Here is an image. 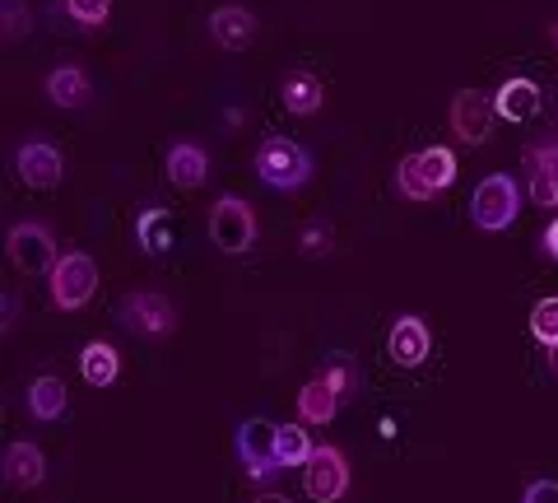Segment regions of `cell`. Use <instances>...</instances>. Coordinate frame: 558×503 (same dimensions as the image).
Returning <instances> with one entry per match:
<instances>
[{"label": "cell", "mask_w": 558, "mask_h": 503, "mask_svg": "<svg viewBox=\"0 0 558 503\" xmlns=\"http://www.w3.org/2000/svg\"><path fill=\"white\" fill-rule=\"evenodd\" d=\"M303 484L317 503H340L349 494V457L336 443H317V453L303 466Z\"/></svg>", "instance_id": "7"}, {"label": "cell", "mask_w": 558, "mask_h": 503, "mask_svg": "<svg viewBox=\"0 0 558 503\" xmlns=\"http://www.w3.org/2000/svg\"><path fill=\"white\" fill-rule=\"evenodd\" d=\"M340 406H344V396L330 387L322 373L307 378L303 392H299V415H303V424H330V420L340 415Z\"/></svg>", "instance_id": "16"}, {"label": "cell", "mask_w": 558, "mask_h": 503, "mask_svg": "<svg viewBox=\"0 0 558 503\" xmlns=\"http://www.w3.org/2000/svg\"><path fill=\"white\" fill-rule=\"evenodd\" d=\"M531 154L554 172V187H558V141H554V145H539V149H531Z\"/></svg>", "instance_id": "32"}, {"label": "cell", "mask_w": 558, "mask_h": 503, "mask_svg": "<svg viewBox=\"0 0 558 503\" xmlns=\"http://www.w3.org/2000/svg\"><path fill=\"white\" fill-rule=\"evenodd\" d=\"M80 373H84V383L89 387H112L121 378V355L112 350L108 340H89L80 350Z\"/></svg>", "instance_id": "18"}, {"label": "cell", "mask_w": 558, "mask_h": 503, "mask_svg": "<svg viewBox=\"0 0 558 503\" xmlns=\"http://www.w3.org/2000/svg\"><path fill=\"white\" fill-rule=\"evenodd\" d=\"M163 168H168V182L172 187H182V192H196V187H205V178H209V154L196 141H178V145L168 149Z\"/></svg>", "instance_id": "13"}, {"label": "cell", "mask_w": 558, "mask_h": 503, "mask_svg": "<svg viewBox=\"0 0 558 503\" xmlns=\"http://www.w3.org/2000/svg\"><path fill=\"white\" fill-rule=\"evenodd\" d=\"M549 369H554V378H558V345H549Z\"/></svg>", "instance_id": "36"}, {"label": "cell", "mask_w": 558, "mask_h": 503, "mask_svg": "<svg viewBox=\"0 0 558 503\" xmlns=\"http://www.w3.org/2000/svg\"><path fill=\"white\" fill-rule=\"evenodd\" d=\"M57 238H51L47 224L38 219H24L10 229V262L20 266L24 275H51V266H57Z\"/></svg>", "instance_id": "8"}, {"label": "cell", "mask_w": 558, "mask_h": 503, "mask_svg": "<svg viewBox=\"0 0 558 503\" xmlns=\"http://www.w3.org/2000/svg\"><path fill=\"white\" fill-rule=\"evenodd\" d=\"M47 280H51V303H57L61 312H75V308H84L94 299L98 266H94L89 252H61Z\"/></svg>", "instance_id": "3"}, {"label": "cell", "mask_w": 558, "mask_h": 503, "mask_svg": "<svg viewBox=\"0 0 558 503\" xmlns=\"http://www.w3.org/2000/svg\"><path fill=\"white\" fill-rule=\"evenodd\" d=\"M396 187H400V196H405V201H433V196H438V192H433V187L424 182V172H418L414 154L396 164Z\"/></svg>", "instance_id": "25"}, {"label": "cell", "mask_w": 558, "mask_h": 503, "mask_svg": "<svg viewBox=\"0 0 558 503\" xmlns=\"http://www.w3.org/2000/svg\"><path fill=\"white\" fill-rule=\"evenodd\" d=\"M526 164H531V182H526V192L535 205H545V211H554L558 205V187H554V172L535 159V154H526Z\"/></svg>", "instance_id": "27"}, {"label": "cell", "mask_w": 558, "mask_h": 503, "mask_svg": "<svg viewBox=\"0 0 558 503\" xmlns=\"http://www.w3.org/2000/svg\"><path fill=\"white\" fill-rule=\"evenodd\" d=\"M5 480L14 484V490H38V484L47 480V457L38 443H10L5 447Z\"/></svg>", "instance_id": "14"}, {"label": "cell", "mask_w": 558, "mask_h": 503, "mask_svg": "<svg viewBox=\"0 0 558 503\" xmlns=\"http://www.w3.org/2000/svg\"><path fill=\"white\" fill-rule=\"evenodd\" d=\"M494 108L502 121H526L539 112V84L535 80H502V89L494 94Z\"/></svg>", "instance_id": "17"}, {"label": "cell", "mask_w": 558, "mask_h": 503, "mask_svg": "<svg viewBox=\"0 0 558 503\" xmlns=\"http://www.w3.org/2000/svg\"><path fill=\"white\" fill-rule=\"evenodd\" d=\"M14 312H20V299H14V294H5V326L14 322Z\"/></svg>", "instance_id": "34"}, {"label": "cell", "mask_w": 558, "mask_h": 503, "mask_svg": "<svg viewBox=\"0 0 558 503\" xmlns=\"http://www.w3.org/2000/svg\"><path fill=\"white\" fill-rule=\"evenodd\" d=\"M275 439H279V424H270V420H242L238 424V462L247 466L252 484H275L279 471H284L275 457Z\"/></svg>", "instance_id": "5"}, {"label": "cell", "mask_w": 558, "mask_h": 503, "mask_svg": "<svg viewBox=\"0 0 558 503\" xmlns=\"http://www.w3.org/2000/svg\"><path fill=\"white\" fill-rule=\"evenodd\" d=\"M418 172H424V182L433 187V192H447L451 182H457V154H451L447 145H428L424 154H414Z\"/></svg>", "instance_id": "23"}, {"label": "cell", "mask_w": 558, "mask_h": 503, "mask_svg": "<svg viewBox=\"0 0 558 503\" xmlns=\"http://www.w3.org/2000/svg\"><path fill=\"white\" fill-rule=\"evenodd\" d=\"M428 350H433V336H428V322L424 318H400L391 326V336H387L391 363H400V369H418V363L428 359Z\"/></svg>", "instance_id": "11"}, {"label": "cell", "mask_w": 558, "mask_h": 503, "mask_svg": "<svg viewBox=\"0 0 558 503\" xmlns=\"http://www.w3.org/2000/svg\"><path fill=\"white\" fill-rule=\"evenodd\" d=\"M554 43H558V20H554Z\"/></svg>", "instance_id": "37"}, {"label": "cell", "mask_w": 558, "mask_h": 503, "mask_svg": "<svg viewBox=\"0 0 558 503\" xmlns=\"http://www.w3.org/2000/svg\"><path fill=\"white\" fill-rule=\"evenodd\" d=\"M61 5L70 10V20L84 24V28L108 24V14H112V0H61Z\"/></svg>", "instance_id": "29"}, {"label": "cell", "mask_w": 558, "mask_h": 503, "mask_svg": "<svg viewBox=\"0 0 558 503\" xmlns=\"http://www.w3.org/2000/svg\"><path fill=\"white\" fill-rule=\"evenodd\" d=\"M28 28H33V14H28L24 0H0V38L20 43Z\"/></svg>", "instance_id": "26"}, {"label": "cell", "mask_w": 558, "mask_h": 503, "mask_svg": "<svg viewBox=\"0 0 558 503\" xmlns=\"http://www.w3.org/2000/svg\"><path fill=\"white\" fill-rule=\"evenodd\" d=\"M135 238H140V252H145V256H163L172 248V215L163 211V205H149V211H140Z\"/></svg>", "instance_id": "20"}, {"label": "cell", "mask_w": 558, "mask_h": 503, "mask_svg": "<svg viewBox=\"0 0 558 503\" xmlns=\"http://www.w3.org/2000/svg\"><path fill=\"white\" fill-rule=\"evenodd\" d=\"M89 94H94V84L80 65H57V71L47 75V98L57 103V108H84Z\"/></svg>", "instance_id": "19"}, {"label": "cell", "mask_w": 558, "mask_h": 503, "mask_svg": "<svg viewBox=\"0 0 558 503\" xmlns=\"http://www.w3.org/2000/svg\"><path fill=\"white\" fill-rule=\"evenodd\" d=\"M28 415L33 420H61L65 415V383L61 378H33L28 383Z\"/></svg>", "instance_id": "22"}, {"label": "cell", "mask_w": 558, "mask_h": 503, "mask_svg": "<svg viewBox=\"0 0 558 503\" xmlns=\"http://www.w3.org/2000/svg\"><path fill=\"white\" fill-rule=\"evenodd\" d=\"M521 503H558V480H531Z\"/></svg>", "instance_id": "31"}, {"label": "cell", "mask_w": 558, "mask_h": 503, "mask_svg": "<svg viewBox=\"0 0 558 503\" xmlns=\"http://www.w3.org/2000/svg\"><path fill=\"white\" fill-rule=\"evenodd\" d=\"M299 252H303V256H312V262H317V256H330V252H336V229H330L326 219L303 224V233H299Z\"/></svg>", "instance_id": "24"}, {"label": "cell", "mask_w": 558, "mask_h": 503, "mask_svg": "<svg viewBox=\"0 0 558 503\" xmlns=\"http://www.w3.org/2000/svg\"><path fill=\"white\" fill-rule=\"evenodd\" d=\"M256 503H293V499H284V494H260Z\"/></svg>", "instance_id": "35"}, {"label": "cell", "mask_w": 558, "mask_h": 503, "mask_svg": "<svg viewBox=\"0 0 558 503\" xmlns=\"http://www.w3.org/2000/svg\"><path fill=\"white\" fill-rule=\"evenodd\" d=\"M312 453H317V439L307 433V424H279V439H275V457H279V466L299 471V466L312 462Z\"/></svg>", "instance_id": "21"}, {"label": "cell", "mask_w": 558, "mask_h": 503, "mask_svg": "<svg viewBox=\"0 0 558 503\" xmlns=\"http://www.w3.org/2000/svg\"><path fill=\"white\" fill-rule=\"evenodd\" d=\"M531 336L545 345H558V299H539L535 312H531Z\"/></svg>", "instance_id": "28"}, {"label": "cell", "mask_w": 558, "mask_h": 503, "mask_svg": "<svg viewBox=\"0 0 558 503\" xmlns=\"http://www.w3.org/2000/svg\"><path fill=\"white\" fill-rule=\"evenodd\" d=\"M256 172L266 187H275V192H299V187H307V178H312V154L303 145L284 141V135H270V141L256 149Z\"/></svg>", "instance_id": "1"}, {"label": "cell", "mask_w": 558, "mask_h": 503, "mask_svg": "<svg viewBox=\"0 0 558 503\" xmlns=\"http://www.w3.org/2000/svg\"><path fill=\"white\" fill-rule=\"evenodd\" d=\"M539 248H545L549 262H558V219H554L549 229H545V238H539Z\"/></svg>", "instance_id": "33"}, {"label": "cell", "mask_w": 558, "mask_h": 503, "mask_svg": "<svg viewBox=\"0 0 558 503\" xmlns=\"http://www.w3.org/2000/svg\"><path fill=\"white\" fill-rule=\"evenodd\" d=\"M14 168H20V178L28 187H38V192H51V187L61 182V149L51 145V141H24L20 149H14Z\"/></svg>", "instance_id": "10"}, {"label": "cell", "mask_w": 558, "mask_h": 503, "mask_svg": "<svg viewBox=\"0 0 558 503\" xmlns=\"http://www.w3.org/2000/svg\"><path fill=\"white\" fill-rule=\"evenodd\" d=\"M117 318H121L126 332L159 340V336H172V326H178V308H172L159 289H131L126 299H121Z\"/></svg>", "instance_id": "6"}, {"label": "cell", "mask_w": 558, "mask_h": 503, "mask_svg": "<svg viewBox=\"0 0 558 503\" xmlns=\"http://www.w3.org/2000/svg\"><path fill=\"white\" fill-rule=\"evenodd\" d=\"M322 378L330 387H336L344 402H349V392H354V359L349 355H336V359H326V369H322Z\"/></svg>", "instance_id": "30"}, {"label": "cell", "mask_w": 558, "mask_h": 503, "mask_svg": "<svg viewBox=\"0 0 558 503\" xmlns=\"http://www.w3.org/2000/svg\"><path fill=\"white\" fill-rule=\"evenodd\" d=\"M494 121H498L494 98H484L480 89H461L451 98V135L461 145H484L494 135Z\"/></svg>", "instance_id": "9"}, {"label": "cell", "mask_w": 558, "mask_h": 503, "mask_svg": "<svg viewBox=\"0 0 558 503\" xmlns=\"http://www.w3.org/2000/svg\"><path fill=\"white\" fill-rule=\"evenodd\" d=\"M209 242L229 256L247 252L256 242V211L242 196H219L209 205Z\"/></svg>", "instance_id": "4"}, {"label": "cell", "mask_w": 558, "mask_h": 503, "mask_svg": "<svg viewBox=\"0 0 558 503\" xmlns=\"http://www.w3.org/2000/svg\"><path fill=\"white\" fill-rule=\"evenodd\" d=\"M517 211H521V187H517L512 172L484 178L475 187V196H470V219H475L484 233H502L517 219Z\"/></svg>", "instance_id": "2"}, {"label": "cell", "mask_w": 558, "mask_h": 503, "mask_svg": "<svg viewBox=\"0 0 558 503\" xmlns=\"http://www.w3.org/2000/svg\"><path fill=\"white\" fill-rule=\"evenodd\" d=\"M322 80L312 75V71H289L284 80H279V103L293 112V117H312V112H322Z\"/></svg>", "instance_id": "15"}, {"label": "cell", "mask_w": 558, "mask_h": 503, "mask_svg": "<svg viewBox=\"0 0 558 503\" xmlns=\"http://www.w3.org/2000/svg\"><path fill=\"white\" fill-rule=\"evenodd\" d=\"M209 38H215L223 51H242L256 38V14L247 5H219L209 14Z\"/></svg>", "instance_id": "12"}]
</instances>
